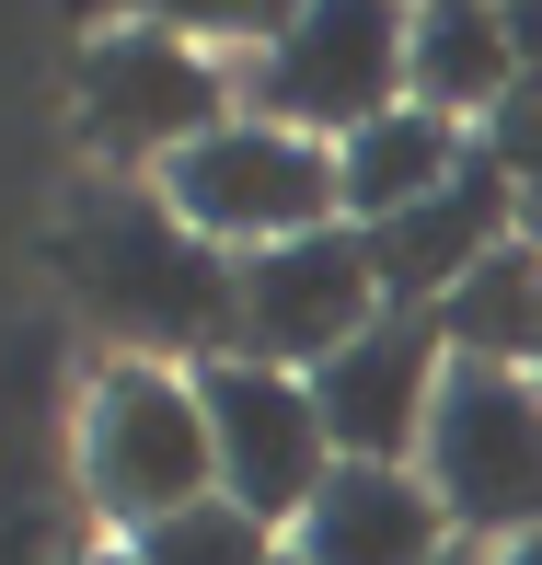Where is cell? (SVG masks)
<instances>
[{"label": "cell", "instance_id": "obj_1", "mask_svg": "<svg viewBox=\"0 0 542 565\" xmlns=\"http://www.w3.org/2000/svg\"><path fill=\"white\" fill-rule=\"evenodd\" d=\"M59 266L82 289V312L105 323L127 358H231V254H209L162 196L139 185H105L93 209H70L59 231Z\"/></svg>", "mask_w": 542, "mask_h": 565}, {"label": "cell", "instance_id": "obj_2", "mask_svg": "<svg viewBox=\"0 0 542 565\" xmlns=\"http://www.w3.org/2000/svg\"><path fill=\"white\" fill-rule=\"evenodd\" d=\"M82 497L105 508L127 543L220 497L196 370H162V358H105L93 370V393H82Z\"/></svg>", "mask_w": 542, "mask_h": 565}, {"label": "cell", "instance_id": "obj_3", "mask_svg": "<svg viewBox=\"0 0 542 565\" xmlns=\"http://www.w3.org/2000/svg\"><path fill=\"white\" fill-rule=\"evenodd\" d=\"M162 209L196 231L209 254H277V243H312V231H334L347 209H334V150L300 139V127L277 116H220L196 150H173L162 162Z\"/></svg>", "mask_w": 542, "mask_h": 565}, {"label": "cell", "instance_id": "obj_4", "mask_svg": "<svg viewBox=\"0 0 542 565\" xmlns=\"http://www.w3.org/2000/svg\"><path fill=\"white\" fill-rule=\"evenodd\" d=\"M70 116H82V139L105 150L116 173L139 162H173V150H196L231 105V70L209 58V35L173 12H139V23H105V35L70 58Z\"/></svg>", "mask_w": 542, "mask_h": 565}, {"label": "cell", "instance_id": "obj_5", "mask_svg": "<svg viewBox=\"0 0 542 565\" xmlns=\"http://www.w3.org/2000/svg\"><path fill=\"white\" fill-rule=\"evenodd\" d=\"M416 473H427V497L450 508V531L474 554L542 543V381L531 370H461L450 358V393L427 416Z\"/></svg>", "mask_w": 542, "mask_h": 565}, {"label": "cell", "instance_id": "obj_6", "mask_svg": "<svg viewBox=\"0 0 542 565\" xmlns=\"http://www.w3.org/2000/svg\"><path fill=\"white\" fill-rule=\"evenodd\" d=\"M404 46H416V12H381V0H312V12H289L266 46H254L243 116H277V127H300V139L334 150V139H358L370 116L416 105Z\"/></svg>", "mask_w": 542, "mask_h": 565}, {"label": "cell", "instance_id": "obj_7", "mask_svg": "<svg viewBox=\"0 0 542 565\" xmlns=\"http://www.w3.org/2000/svg\"><path fill=\"white\" fill-rule=\"evenodd\" d=\"M393 312V289H381V254L370 231H312V243H277V254H243L231 266V358H254V370H289L312 381L334 347H358L370 323Z\"/></svg>", "mask_w": 542, "mask_h": 565}, {"label": "cell", "instance_id": "obj_8", "mask_svg": "<svg viewBox=\"0 0 542 565\" xmlns=\"http://www.w3.org/2000/svg\"><path fill=\"white\" fill-rule=\"evenodd\" d=\"M196 404H209V450H220V497L266 531H300V508L323 497L334 439H323V404L312 381L289 370H254V358H209L196 370Z\"/></svg>", "mask_w": 542, "mask_h": 565}, {"label": "cell", "instance_id": "obj_9", "mask_svg": "<svg viewBox=\"0 0 542 565\" xmlns=\"http://www.w3.org/2000/svg\"><path fill=\"white\" fill-rule=\"evenodd\" d=\"M438 393H450V335H438V312H381L358 347H334L312 370L334 461H416Z\"/></svg>", "mask_w": 542, "mask_h": 565}, {"label": "cell", "instance_id": "obj_10", "mask_svg": "<svg viewBox=\"0 0 542 565\" xmlns=\"http://www.w3.org/2000/svg\"><path fill=\"white\" fill-rule=\"evenodd\" d=\"M520 231H531L520 185H508L497 150L474 139V162H461L450 185L427 196V209H404L393 231H370V254H381V289H393V312H438V300H450L497 243H520Z\"/></svg>", "mask_w": 542, "mask_h": 565}, {"label": "cell", "instance_id": "obj_11", "mask_svg": "<svg viewBox=\"0 0 542 565\" xmlns=\"http://www.w3.org/2000/svg\"><path fill=\"white\" fill-rule=\"evenodd\" d=\"M450 543L461 531H450V508L427 497L416 461H334L323 497L300 508V531H289L300 565H438Z\"/></svg>", "mask_w": 542, "mask_h": 565}, {"label": "cell", "instance_id": "obj_12", "mask_svg": "<svg viewBox=\"0 0 542 565\" xmlns=\"http://www.w3.org/2000/svg\"><path fill=\"white\" fill-rule=\"evenodd\" d=\"M461 162H474V127H450L427 105H393V116L358 127V139H334V209H347V231H393L404 209H427Z\"/></svg>", "mask_w": 542, "mask_h": 565}, {"label": "cell", "instance_id": "obj_13", "mask_svg": "<svg viewBox=\"0 0 542 565\" xmlns=\"http://www.w3.org/2000/svg\"><path fill=\"white\" fill-rule=\"evenodd\" d=\"M404 82H416L427 116L450 127H497L520 105V35H508V12H474V0H427L416 12V46H404Z\"/></svg>", "mask_w": 542, "mask_h": 565}, {"label": "cell", "instance_id": "obj_14", "mask_svg": "<svg viewBox=\"0 0 542 565\" xmlns=\"http://www.w3.org/2000/svg\"><path fill=\"white\" fill-rule=\"evenodd\" d=\"M438 335L461 370H531L542 381V231L497 243L450 300H438Z\"/></svg>", "mask_w": 542, "mask_h": 565}, {"label": "cell", "instance_id": "obj_15", "mask_svg": "<svg viewBox=\"0 0 542 565\" xmlns=\"http://www.w3.org/2000/svg\"><path fill=\"white\" fill-rule=\"evenodd\" d=\"M127 554H139V565H277V554H289V531H266V520H243L231 497H209V508H185V520L139 531Z\"/></svg>", "mask_w": 542, "mask_h": 565}, {"label": "cell", "instance_id": "obj_16", "mask_svg": "<svg viewBox=\"0 0 542 565\" xmlns=\"http://www.w3.org/2000/svg\"><path fill=\"white\" fill-rule=\"evenodd\" d=\"M485 150H497V173L520 185V209L542 220V82H520V105L485 127Z\"/></svg>", "mask_w": 542, "mask_h": 565}, {"label": "cell", "instance_id": "obj_17", "mask_svg": "<svg viewBox=\"0 0 542 565\" xmlns=\"http://www.w3.org/2000/svg\"><path fill=\"white\" fill-rule=\"evenodd\" d=\"M485 565H542V543H508V554H485Z\"/></svg>", "mask_w": 542, "mask_h": 565}, {"label": "cell", "instance_id": "obj_18", "mask_svg": "<svg viewBox=\"0 0 542 565\" xmlns=\"http://www.w3.org/2000/svg\"><path fill=\"white\" fill-rule=\"evenodd\" d=\"M438 565H485V554H474V543H450V554H438Z\"/></svg>", "mask_w": 542, "mask_h": 565}, {"label": "cell", "instance_id": "obj_19", "mask_svg": "<svg viewBox=\"0 0 542 565\" xmlns=\"http://www.w3.org/2000/svg\"><path fill=\"white\" fill-rule=\"evenodd\" d=\"M82 565H139V554H127V543H116V554H82Z\"/></svg>", "mask_w": 542, "mask_h": 565}, {"label": "cell", "instance_id": "obj_20", "mask_svg": "<svg viewBox=\"0 0 542 565\" xmlns=\"http://www.w3.org/2000/svg\"><path fill=\"white\" fill-rule=\"evenodd\" d=\"M277 565H300V554H277Z\"/></svg>", "mask_w": 542, "mask_h": 565}]
</instances>
